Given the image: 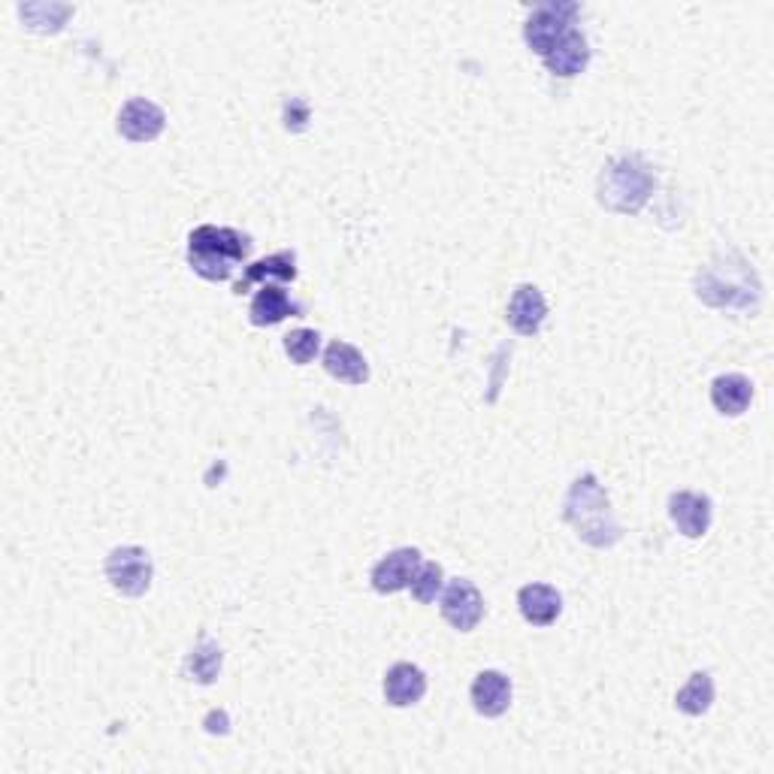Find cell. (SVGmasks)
Wrapping results in <instances>:
<instances>
[{
	"instance_id": "cell-1",
	"label": "cell",
	"mask_w": 774,
	"mask_h": 774,
	"mask_svg": "<svg viewBox=\"0 0 774 774\" xmlns=\"http://www.w3.org/2000/svg\"><path fill=\"white\" fill-rule=\"evenodd\" d=\"M563 515L572 524L575 533L594 548H611L620 539V527L611 515V503H608L606 491L596 475H581L569 487Z\"/></svg>"
},
{
	"instance_id": "cell-2",
	"label": "cell",
	"mask_w": 774,
	"mask_h": 774,
	"mask_svg": "<svg viewBox=\"0 0 774 774\" xmlns=\"http://www.w3.org/2000/svg\"><path fill=\"white\" fill-rule=\"evenodd\" d=\"M248 236L230 227L203 225L188 236V264L206 281H225L248 258Z\"/></svg>"
},
{
	"instance_id": "cell-3",
	"label": "cell",
	"mask_w": 774,
	"mask_h": 774,
	"mask_svg": "<svg viewBox=\"0 0 774 774\" xmlns=\"http://www.w3.org/2000/svg\"><path fill=\"white\" fill-rule=\"evenodd\" d=\"M657 179L641 157H618L599 176V203L620 215H636L651 200Z\"/></svg>"
},
{
	"instance_id": "cell-4",
	"label": "cell",
	"mask_w": 774,
	"mask_h": 774,
	"mask_svg": "<svg viewBox=\"0 0 774 774\" xmlns=\"http://www.w3.org/2000/svg\"><path fill=\"white\" fill-rule=\"evenodd\" d=\"M578 16V7L569 0H548L539 3L533 16L524 24V37L533 52H539L541 58L548 55L554 45L560 43L563 37L572 31V19Z\"/></svg>"
},
{
	"instance_id": "cell-5",
	"label": "cell",
	"mask_w": 774,
	"mask_h": 774,
	"mask_svg": "<svg viewBox=\"0 0 774 774\" xmlns=\"http://www.w3.org/2000/svg\"><path fill=\"white\" fill-rule=\"evenodd\" d=\"M106 581L124 596H143L152 587V557L143 548H115L106 557Z\"/></svg>"
},
{
	"instance_id": "cell-6",
	"label": "cell",
	"mask_w": 774,
	"mask_h": 774,
	"mask_svg": "<svg viewBox=\"0 0 774 774\" xmlns=\"http://www.w3.org/2000/svg\"><path fill=\"white\" fill-rule=\"evenodd\" d=\"M442 618L461 632H472L484 618V596L466 578H454L442 594Z\"/></svg>"
},
{
	"instance_id": "cell-7",
	"label": "cell",
	"mask_w": 774,
	"mask_h": 774,
	"mask_svg": "<svg viewBox=\"0 0 774 774\" xmlns=\"http://www.w3.org/2000/svg\"><path fill=\"white\" fill-rule=\"evenodd\" d=\"M164 127H167V115L146 97L127 101L118 113V134L131 143H152L164 134Z\"/></svg>"
},
{
	"instance_id": "cell-8",
	"label": "cell",
	"mask_w": 774,
	"mask_h": 774,
	"mask_svg": "<svg viewBox=\"0 0 774 774\" xmlns=\"http://www.w3.org/2000/svg\"><path fill=\"white\" fill-rule=\"evenodd\" d=\"M421 566H424V563H421V550L417 548L391 550L384 560L375 563L370 581L379 594H400L405 587H412Z\"/></svg>"
},
{
	"instance_id": "cell-9",
	"label": "cell",
	"mask_w": 774,
	"mask_h": 774,
	"mask_svg": "<svg viewBox=\"0 0 774 774\" xmlns=\"http://www.w3.org/2000/svg\"><path fill=\"white\" fill-rule=\"evenodd\" d=\"M669 517L687 539H702L711 527V499L693 491H681L669 499Z\"/></svg>"
},
{
	"instance_id": "cell-10",
	"label": "cell",
	"mask_w": 774,
	"mask_h": 774,
	"mask_svg": "<svg viewBox=\"0 0 774 774\" xmlns=\"http://www.w3.org/2000/svg\"><path fill=\"white\" fill-rule=\"evenodd\" d=\"M548 318V303L536 285H520L508 303V324L515 327L520 337H536Z\"/></svg>"
},
{
	"instance_id": "cell-11",
	"label": "cell",
	"mask_w": 774,
	"mask_h": 774,
	"mask_svg": "<svg viewBox=\"0 0 774 774\" xmlns=\"http://www.w3.org/2000/svg\"><path fill=\"white\" fill-rule=\"evenodd\" d=\"M426 693L424 672L412 662H396L391 672L384 674V699L393 708H409L421 702Z\"/></svg>"
},
{
	"instance_id": "cell-12",
	"label": "cell",
	"mask_w": 774,
	"mask_h": 774,
	"mask_svg": "<svg viewBox=\"0 0 774 774\" xmlns=\"http://www.w3.org/2000/svg\"><path fill=\"white\" fill-rule=\"evenodd\" d=\"M472 705L482 718H503L512 705V681L503 672H482L472 684Z\"/></svg>"
},
{
	"instance_id": "cell-13",
	"label": "cell",
	"mask_w": 774,
	"mask_h": 774,
	"mask_svg": "<svg viewBox=\"0 0 774 774\" xmlns=\"http://www.w3.org/2000/svg\"><path fill=\"white\" fill-rule=\"evenodd\" d=\"M517 606H520V615H524L527 623H533V627H550L554 620L560 618L563 599L548 584H527L517 594Z\"/></svg>"
},
{
	"instance_id": "cell-14",
	"label": "cell",
	"mask_w": 774,
	"mask_h": 774,
	"mask_svg": "<svg viewBox=\"0 0 774 774\" xmlns=\"http://www.w3.org/2000/svg\"><path fill=\"white\" fill-rule=\"evenodd\" d=\"M587 64H590V45H587L581 31H575V28L545 55V68H548L554 76L563 79L578 76Z\"/></svg>"
},
{
	"instance_id": "cell-15",
	"label": "cell",
	"mask_w": 774,
	"mask_h": 774,
	"mask_svg": "<svg viewBox=\"0 0 774 774\" xmlns=\"http://www.w3.org/2000/svg\"><path fill=\"white\" fill-rule=\"evenodd\" d=\"M324 370L345 384L370 382V363L349 342H330L324 351Z\"/></svg>"
},
{
	"instance_id": "cell-16",
	"label": "cell",
	"mask_w": 774,
	"mask_h": 774,
	"mask_svg": "<svg viewBox=\"0 0 774 774\" xmlns=\"http://www.w3.org/2000/svg\"><path fill=\"white\" fill-rule=\"evenodd\" d=\"M753 400V384L751 379H744L739 372H730V375H720L711 384V403L718 409L720 415L739 417L747 412V405Z\"/></svg>"
},
{
	"instance_id": "cell-17",
	"label": "cell",
	"mask_w": 774,
	"mask_h": 774,
	"mask_svg": "<svg viewBox=\"0 0 774 774\" xmlns=\"http://www.w3.org/2000/svg\"><path fill=\"white\" fill-rule=\"evenodd\" d=\"M288 314H300V306L291 303V297L276 285H264L258 297L251 300V309H248V318H251L255 327H276Z\"/></svg>"
},
{
	"instance_id": "cell-18",
	"label": "cell",
	"mask_w": 774,
	"mask_h": 774,
	"mask_svg": "<svg viewBox=\"0 0 774 774\" xmlns=\"http://www.w3.org/2000/svg\"><path fill=\"white\" fill-rule=\"evenodd\" d=\"M264 279H279V281L297 279V258H293V251H279V255H272V258L255 260V264L246 270V276L236 281L234 291L248 293L251 285H258V281Z\"/></svg>"
},
{
	"instance_id": "cell-19",
	"label": "cell",
	"mask_w": 774,
	"mask_h": 774,
	"mask_svg": "<svg viewBox=\"0 0 774 774\" xmlns=\"http://www.w3.org/2000/svg\"><path fill=\"white\" fill-rule=\"evenodd\" d=\"M711 702H714V681H711V674L708 672L693 674V678L678 690V696H674L678 711H684L690 718L705 714L708 708H711Z\"/></svg>"
},
{
	"instance_id": "cell-20",
	"label": "cell",
	"mask_w": 774,
	"mask_h": 774,
	"mask_svg": "<svg viewBox=\"0 0 774 774\" xmlns=\"http://www.w3.org/2000/svg\"><path fill=\"white\" fill-rule=\"evenodd\" d=\"M221 648L215 644V641L203 639L197 648H194L192 653H188V660H185V674L192 678V681H197V684H213L215 678H218V672H221Z\"/></svg>"
},
{
	"instance_id": "cell-21",
	"label": "cell",
	"mask_w": 774,
	"mask_h": 774,
	"mask_svg": "<svg viewBox=\"0 0 774 774\" xmlns=\"http://www.w3.org/2000/svg\"><path fill=\"white\" fill-rule=\"evenodd\" d=\"M318 349H321V337H318V330H306V327H300V330H291V333L285 337V351H288V358H291L297 367L312 363Z\"/></svg>"
},
{
	"instance_id": "cell-22",
	"label": "cell",
	"mask_w": 774,
	"mask_h": 774,
	"mask_svg": "<svg viewBox=\"0 0 774 774\" xmlns=\"http://www.w3.org/2000/svg\"><path fill=\"white\" fill-rule=\"evenodd\" d=\"M438 590H442V566L438 563H424L421 569H417L415 581H412V596H415L417 602H433L438 596Z\"/></svg>"
}]
</instances>
